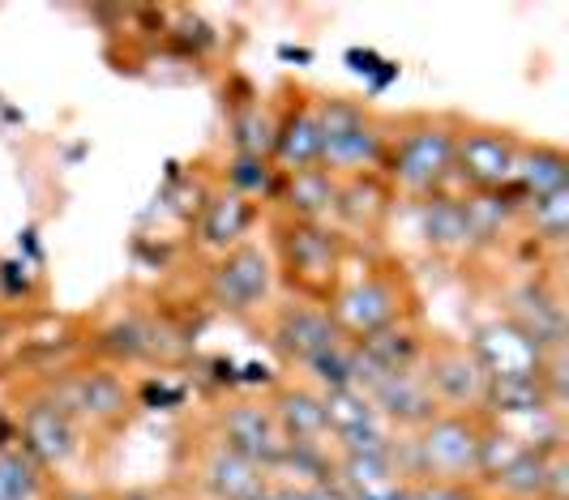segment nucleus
I'll return each mask as SVG.
<instances>
[{
	"mask_svg": "<svg viewBox=\"0 0 569 500\" xmlns=\"http://www.w3.org/2000/svg\"><path fill=\"white\" fill-rule=\"evenodd\" d=\"M257 222V201H249L244 193H236V189H214V193L201 201V214H198V249L210 252L214 261L223 257V252L240 249L244 240H249V231H253Z\"/></svg>",
	"mask_w": 569,
	"mask_h": 500,
	"instance_id": "nucleus-21",
	"label": "nucleus"
},
{
	"mask_svg": "<svg viewBox=\"0 0 569 500\" xmlns=\"http://www.w3.org/2000/svg\"><path fill=\"white\" fill-rule=\"evenodd\" d=\"M365 393H369V402L381 411V419L407 437V432H416L420 423L437 416V402H432V393H428L425 377H420V368H407V372H372L365 377Z\"/></svg>",
	"mask_w": 569,
	"mask_h": 500,
	"instance_id": "nucleus-19",
	"label": "nucleus"
},
{
	"mask_svg": "<svg viewBox=\"0 0 569 500\" xmlns=\"http://www.w3.org/2000/svg\"><path fill=\"white\" fill-rule=\"evenodd\" d=\"M321 411H326V432L335 441V453H390L399 444V432L381 419L360 386L326 389Z\"/></svg>",
	"mask_w": 569,
	"mask_h": 500,
	"instance_id": "nucleus-13",
	"label": "nucleus"
},
{
	"mask_svg": "<svg viewBox=\"0 0 569 500\" xmlns=\"http://www.w3.org/2000/svg\"><path fill=\"white\" fill-rule=\"evenodd\" d=\"M335 206H339V180L321 167L309 171H291L283 176V214L296 222H335Z\"/></svg>",
	"mask_w": 569,
	"mask_h": 500,
	"instance_id": "nucleus-26",
	"label": "nucleus"
},
{
	"mask_svg": "<svg viewBox=\"0 0 569 500\" xmlns=\"http://www.w3.org/2000/svg\"><path fill=\"white\" fill-rule=\"evenodd\" d=\"M395 214V193L386 176H360L339 180V206H335V231L351 244L356 236H381V227Z\"/></svg>",
	"mask_w": 569,
	"mask_h": 500,
	"instance_id": "nucleus-22",
	"label": "nucleus"
},
{
	"mask_svg": "<svg viewBox=\"0 0 569 500\" xmlns=\"http://www.w3.org/2000/svg\"><path fill=\"white\" fill-rule=\"evenodd\" d=\"M476 500H497V497H476Z\"/></svg>",
	"mask_w": 569,
	"mask_h": 500,
	"instance_id": "nucleus-31",
	"label": "nucleus"
},
{
	"mask_svg": "<svg viewBox=\"0 0 569 500\" xmlns=\"http://www.w3.org/2000/svg\"><path fill=\"white\" fill-rule=\"evenodd\" d=\"M116 500H163L159 492H124V497H116Z\"/></svg>",
	"mask_w": 569,
	"mask_h": 500,
	"instance_id": "nucleus-30",
	"label": "nucleus"
},
{
	"mask_svg": "<svg viewBox=\"0 0 569 500\" xmlns=\"http://www.w3.org/2000/svg\"><path fill=\"white\" fill-rule=\"evenodd\" d=\"M270 257H274L279 278L291 287V296L326 304V300L335 296L339 278L347 274L351 244L342 240L335 227H326V222L283 219L279 222L274 244H270Z\"/></svg>",
	"mask_w": 569,
	"mask_h": 500,
	"instance_id": "nucleus-5",
	"label": "nucleus"
},
{
	"mask_svg": "<svg viewBox=\"0 0 569 500\" xmlns=\"http://www.w3.org/2000/svg\"><path fill=\"white\" fill-rule=\"evenodd\" d=\"M317 159H321V111H317V99H300L279 120V138H274L270 167L279 176H291V171L317 167Z\"/></svg>",
	"mask_w": 569,
	"mask_h": 500,
	"instance_id": "nucleus-24",
	"label": "nucleus"
},
{
	"mask_svg": "<svg viewBox=\"0 0 569 500\" xmlns=\"http://www.w3.org/2000/svg\"><path fill=\"white\" fill-rule=\"evenodd\" d=\"M210 432L223 444H231L240 458L261 467V471H270L287 449L283 428H279V419H274L266 398H231V402H223L210 419Z\"/></svg>",
	"mask_w": 569,
	"mask_h": 500,
	"instance_id": "nucleus-14",
	"label": "nucleus"
},
{
	"mask_svg": "<svg viewBox=\"0 0 569 500\" xmlns=\"http://www.w3.org/2000/svg\"><path fill=\"white\" fill-rule=\"evenodd\" d=\"M266 330H270V347H274L296 372L309 368L321 351H330L342 338V333L335 330V321H330V308L317 304V300H300V296H291L283 304L274 300L270 312H266Z\"/></svg>",
	"mask_w": 569,
	"mask_h": 500,
	"instance_id": "nucleus-12",
	"label": "nucleus"
},
{
	"mask_svg": "<svg viewBox=\"0 0 569 500\" xmlns=\"http://www.w3.org/2000/svg\"><path fill=\"white\" fill-rule=\"evenodd\" d=\"M279 120L270 103H249V108L236 116V154L244 159H266L274 154V138H279Z\"/></svg>",
	"mask_w": 569,
	"mask_h": 500,
	"instance_id": "nucleus-28",
	"label": "nucleus"
},
{
	"mask_svg": "<svg viewBox=\"0 0 569 500\" xmlns=\"http://www.w3.org/2000/svg\"><path fill=\"white\" fill-rule=\"evenodd\" d=\"M513 222L527 240H536V249L561 252L569 236V189L552 197H531V201H513Z\"/></svg>",
	"mask_w": 569,
	"mask_h": 500,
	"instance_id": "nucleus-27",
	"label": "nucleus"
},
{
	"mask_svg": "<svg viewBox=\"0 0 569 500\" xmlns=\"http://www.w3.org/2000/svg\"><path fill=\"white\" fill-rule=\"evenodd\" d=\"M467 347L476 351V360L485 363L492 386H536V381H540L543 356H548V351H540L527 333L513 326L501 308L471 330Z\"/></svg>",
	"mask_w": 569,
	"mask_h": 500,
	"instance_id": "nucleus-11",
	"label": "nucleus"
},
{
	"mask_svg": "<svg viewBox=\"0 0 569 500\" xmlns=\"http://www.w3.org/2000/svg\"><path fill=\"white\" fill-rule=\"evenodd\" d=\"M480 453H485V416L437 411L416 432L399 437V462L407 479H428V483L480 488Z\"/></svg>",
	"mask_w": 569,
	"mask_h": 500,
	"instance_id": "nucleus-2",
	"label": "nucleus"
},
{
	"mask_svg": "<svg viewBox=\"0 0 569 500\" xmlns=\"http://www.w3.org/2000/svg\"><path fill=\"white\" fill-rule=\"evenodd\" d=\"M485 419L531 453L566 449V407H557L540 389V381L536 386H492Z\"/></svg>",
	"mask_w": 569,
	"mask_h": 500,
	"instance_id": "nucleus-9",
	"label": "nucleus"
},
{
	"mask_svg": "<svg viewBox=\"0 0 569 500\" xmlns=\"http://www.w3.org/2000/svg\"><path fill=\"white\" fill-rule=\"evenodd\" d=\"M193 483L210 500H253L266 488V471L206 428L193 437Z\"/></svg>",
	"mask_w": 569,
	"mask_h": 500,
	"instance_id": "nucleus-16",
	"label": "nucleus"
},
{
	"mask_svg": "<svg viewBox=\"0 0 569 500\" xmlns=\"http://www.w3.org/2000/svg\"><path fill=\"white\" fill-rule=\"evenodd\" d=\"M321 111V159L317 167L330 171L335 180H360V176H381L386 150H390V120H381L372 108L326 94L317 99Z\"/></svg>",
	"mask_w": 569,
	"mask_h": 500,
	"instance_id": "nucleus-4",
	"label": "nucleus"
},
{
	"mask_svg": "<svg viewBox=\"0 0 569 500\" xmlns=\"http://www.w3.org/2000/svg\"><path fill=\"white\" fill-rule=\"evenodd\" d=\"M381 176L402 201L446 193V184L455 180V116H411L390 124Z\"/></svg>",
	"mask_w": 569,
	"mask_h": 500,
	"instance_id": "nucleus-1",
	"label": "nucleus"
},
{
	"mask_svg": "<svg viewBox=\"0 0 569 500\" xmlns=\"http://www.w3.org/2000/svg\"><path fill=\"white\" fill-rule=\"evenodd\" d=\"M330 321L347 342H365L399 321H416V291L399 266L365 261V270L342 274L335 296L326 300Z\"/></svg>",
	"mask_w": 569,
	"mask_h": 500,
	"instance_id": "nucleus-3",
	"label": "nucleus"
},
{
	"mask_svg": "<svg viewBox=\"0 0 569 500\" xmlns=\"http://www.w3.org/2000/svg\"><path fill=\"white\" fill-rule=\"evenodd\" d=\"M420 377H425L428 393L437 402V411H455V416H485L488 381L485 363L476 360V351L467 347V338H450V333H428L425 360H420Z\"/></svg>",
	"mask_w": 569,
	"mask_h": 500,
	"instance_id": "nucleus-7",
	"label": "nucleus"
},
{
	"mask_svg": "<svg viewBox=\"0 0 569 500\" xmlns=\"http://www.w3.org/2000/svg\"><path fill=\"white\" fill-rule=\"evenodd\" d=\"M518 330L527 333L540 351H557L566 347V291L552 282V278H522L506 296V308Z\"/></svg>",
	"mask_w": 569,
	"mask_h": 500,
	"instance_id": "nucleus-17",
	"label": "nucleus"
},
{
	"mask_svg": "<svg viewBox=\"0 0 569 500\" xmlns=\"http://www.w3.org/2000/svg\"><path fill=\"white\" fill-rule=\"evenodd\" d=\"M522 138L485 120H455V180L467 193H510Z\"/></svg>",
	"mask_w": 569,
	"mask_h": 500,
	"instance_id": "nucleus-10",
	"label": "nucleus"
},
{
	"mask_svg": "<svg viewBox=\"0 0 569 500\" xmlns=\"http://www.w3.org/2000/svg\"><path fill=\"white\" fill-rule=\"evenodd\" d=\"M270 411L283 428V441L291 449H335L330 432H326V411H321V393L309 381H283L266 393Z\"/></svg>",
	"mask_w": 569,
	"mask_h": 500,
	"instance_id": "nucleus-20",
	"label": "nucleus"
},
{
	"mask_svg": "<svg viewBox=\"0 0 569 500\" xmlns=\"http://www.w3.org/2000/svg\"><path fill=\"white\" fill-rule=\"evenodd\" d=\"M103 351L116 363H154L171 360L180 351L176 333L163 326V317H150V312H124L120 321L108 326L103 333Z\"/></svg>",
	"mask_w": 569,
	"mask_h": 500,
	"instance_id": "nucleus-23",
	"label": "nucleus"
},
{
	"mask_svg": "<svg viewBox=\"0 0 569 500\" xmlns=\"http://www.w3.org/2000/svg\"><path fill=\"white\" fill-rule=\"evenodd\" d=\"M411 206V219H416V236H420V249L437 252V257H462V252H476V227L467 214V197L458 193H432L420 201H407Z\"/></svg>",
	"mask_w": 569,
	"mask_h": 500,
	"instance_id": "nucleus-18",
	"label": "nucleus"
},
{
	"mask_svg": "<svg viewBox=\"0 0 569 500\" xmlns=\"http://www.w3.org/2000/svg\"><path fill=\"white\" fill-rule=\"evenodd\" d=\"M82 437L86 432L60 411L57 398L48 389L34 393L27 407H22V416H18V444L27 449L43 471L69 467L78 458V449H82Z\"/></svg>",
	"mask_w": 569,
	"mask_h": 500,
	"instance_id": "nucleus-15",
	"label": "nucleus"
},
{
	"mask_svg": "<svg viewBox=\"0 0 569 500\" xmlns=\"http://www.w3.org/2000/svg\"><path fill=\"white\" fill-rule=\"evenodd\" d=\"M48 393L82 432H112L133 416V386L116 363H82L57 377Z\"/></svg>",
	"mask_w": 569,
	"mask_h": 500,
	"instance_id": "nucleus-6",
	"label": "nucleus"
},
{
	"mask_svg": "<svg viewBox=\"0 0 569 500\" xmlns=\"http://www.w3.org/2000/svg\"><path fill=\"white\" fill-rule=\"evenodd\" d=\"M569 189V154L557 141H527L518 150V163H513L510 197L518 201H531V197H552Z\"/></svg>",
	"mask_w": 569,
	"mask_h": 500,
	"instance_id": "nucleus-25",
	"label": "nucleus"
},
{
	"mask_svg": "<svg viewBox=\"0 0 569 500\" xmlns=\"http://www.w3.org/2000/svg\"><path fill=\"white\" fill-rule=\"evenodd\" d=\"M43 467L22 444H0V500H39Z\"/></svg>",
	"mask_w": 569,
	"mask_h": 500,
	"instance_id": "nucleus-29",
	"label": "nucleus"
},
{
	"mask_svg": "<svg viewBox=\"0 0 569 500\" xmlns=\"http://www.w3.org/2000/svg\"><path fill=\"white\" fill-rule=\"evenodd\" d=\"M206 296L228 317H257V312L266 317L279 296V270H274L270 244L244 240L240 249L223 252L206 274Z\"/></svg>",
	"mask_w": 569,
	"mask_h": 500,
	"instance_id": "nucleus-8",
	"label": "nucleus"
}]
</instances>
